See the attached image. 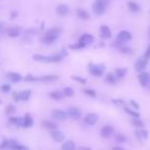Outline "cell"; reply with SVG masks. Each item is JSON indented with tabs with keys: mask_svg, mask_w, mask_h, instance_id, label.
<instances>
[{
	"mask_svg": "<svg viewBox=\"0 0 150 150\" xmlns=\"http://www.w3.org/2000/svg\"><path fill=\"white\" fill-rule=\"evenodd\" d=\"M61 33V30L59 28H52V29H49L45 35L42 37L41 41L45 44H52V42H54L57 40V38L59 37V34Z\"/></svg>",
	"mask_w": 150,
	"mask_h": 150,
	"instance_id": "6da1fadb",
	"label": "cell"
},
{
	"mask_svg": "<svg viewBox=\"0 0 150 150\" xmlns=\"http://www.w3.org/2000/svg\"><path fill=\"white\" fill-rule=\"evenodd\" d=\"M33 59L37 62L41 63H58L62 61L63 56L62 54H54V56H43V54H34Z\"/></svg>",
	"mask_w": 150,
	"mask_h": 150,
	"instance_id": "7a4b0ae2",
	"label": "cell"
},
{
	"mask_svg": "<svg viewBox=\"0 0 150 150\" xmlns=\"http://www.w3.org/2000/svg\"><path fill=\"white\" fill-rule=\"evenodd\" d=\"M89 69L91 75L100 77L105 71V65L104 64H89Z\"/></svg>",
	"mask_w": 150,
	"mask_h": 150,
	"instance_id": "3957f363",
	"label": "cell"
},
{
	"mask_svg": "<svg viewBox=\"0 0 150 150\" xmlns=\"http://www.w3.org/2000/svg\"><path fill=\"white\" fill-rule=\"evenodd\" d=\"M106 7H107V4H105V3H104L103 1H101V0H97L96 2L93 4V12L98 15H103L106 10Z\"/></svg>",
	"mask_w": 150,
	"mask_h": 150,
	"instance_id": "277c9868",
	"label": "cell"
},
{
	"mask_svg": "<svg viewBox=\"0 0 150 150\" xmlns=\"http://www.w3.org/2000/svg\"><path fill=\"white\" fill-rule=\"evenodd\" d=\"M93 36L91 34H89V33H85V34H83L82 36L79 38V45L81 46V48L82 47H85L86 45H89L91 43H93Z\"/></svg>",
	"mask_w": 150,
	"mask_h": 150,
	"instance_id": "5b68a950",
	"label": "cell"
},
{
	"mask_svg": "<svg viewBox=\"0 0 150 150\" xmlns=\"http://www.w3.org/2000/svg\"><path fill=\"white\" fill-rule=\"evenodd\" d=\"M147 62H148V59L144 56L143 58H140V59L137 61V63H136L135 65V68H136V71L137 72H142L145 70L146 66H147Z\"/></svg>",
	"mask_w": 150,
	"mask_h": 150,
	"instance_id": "8992f818",
	"label": "cell"
},
{
	"mask_svg": "<svg viewBox=\"0 0 150 150\" xmlns=\"http://www.w3.org/2000/svg\"><path fill=\"white\" fill-rule=\"evenodd\" d=\"M67 115L69 116L70 118H72V119H74V120H77V119H79L81 117V112L79 109L75 108V107H71L67 111Z\"/></svg>",
	"mask_w": 150,
	"mask_h": 150,
	"instance_id": "52a82bcc",
	"label": "cell"
},
{
	"mask_svg": "<svg viewBox=\"0 0 150 150\" xmlns=\"http://www.w3.org/2000/svg\"><path fill=\"white\" fill-rule=\"evenodd\" d=\"M99 120V116L96 113H89L87 115L84 117V122L89 126H93L96 124Z\"/></svg>",
	"mask_w": 150,
	"mask_h": 150,
	"instance_id": "ba28073f",
	"label": "cell"
},
{
	"mask_svg": "<svg viewBox=\"0 0 150 150\" xmlns=\"http://www.w3.org/2000/svg\"><path fill=\"white\" fill-rule=\"evenodd\" d=\"M132 39V34L126 30H122L117 34V40L119 42H126Z\"/></svg>",
	"mask_w": 150,
	"mask_h": 150,
	"instance_id": "9c48e42d",
	"label": "cell"
},
{
	"mask_svg": "<svg viewBox=\"0 0 150 150\" xmlns=\"http://www.w3.org/2000/svg\"><path fill=\"white\" fill-rule=\"evenodd\" d=\"M138 79H139V82H140V84L142 86H147V84L149 83V79H150V76L149 74L147 73V72H140L139 73V76H138Z\"/></svg>",
	"mask_w": 150,
	"mask_h": 150,
	"instance_id": "30bf717a",
	"label": "cell"
},
{
	"mask_svg": "<svg viewBox=\"0 0 150 150\" xmlns=\"http://www.w3.org/2000/svg\"><path fill=\"white\" fill-rule=\"evenodd\" d=\"M113 132H114V128L111 126H103L101 130V136L103 138L108 139L112 136Z\"/></svg>",
	"mask_w": 150,
	"mask_h": 150,
	"instance_id": "8fae6325",
	"label": "cell"
},
{
	"mask_svg": "<svg viewBox=\"0 0 150 150\" xmlns=\"http://www.w3.org/2000/svg\"><path fill=\"white\" fill-rule=\"evenodd\" d=\"M52 117L54 118V119H57V120H65V119H67V117H68V115H67V113L65 112V111L63 110H54L52 111Z\"/></svg>",
	"mask_w": 150,
	"mask_h": 150,
	"instance_id": "7c38bea8",
	"label": "cell"
},
{
	"mask_svg": "<svg viewBox=\"0 0 150 150\" xmlns=\"http://www.w3.org/2000/svg\"><path fill=\"white\" fill-rule=\"evenodd\" d=\"M100 34H101V37L104 38V39H109V38H111V30L109 29L108 26L103 25L100 28Z\"/></svg>",
	"mask_w": 150,
	"mask_h": 150,
	"instance_id": "4fadbf2b",
	"label": "cell"
},
{
	"mask_svg": "<svg viewBox=\"0 0 150 150\" xmlns=\"http://www.w3.org/2000/svg\"><path fill=\"white\" fill-rule=\"evenodd\" d=\"M50 137L54 139V141H57V142H62V141L64 140L65 138V135L62 132H59V130H52L50 132Z\"/></svg>",
	"mask_w": 150,
	"mask_h": 150,
	"instance_id": "5bb4252c",
	"label": "cell"
},
{
	"mask_svg": "<svg viewBox=\"0 0 150 150\" xmlns=\"http://www.w3.org/2000/svg\"><path fill=\"white\" fill-rule=\"evenodd\" d=\"M57 13L61 17H66L69 13V7L66 4H60L57 7Z\"/></svg>",
	"mask_w": 150,
	"mask_h": 150,
	"instance_id": "9a60e30c",
	"label": "cell"
},
{
	"mask_svg": "<svg viewBox=\"0 0 150 150\" xmlns=\"http://www.w3.org/2000/svg\"><path fill=\"white\" fill-rule=\"evenodd\" d=\"M6 76L9 80L13 81V82H19L23 79V76L20 73H17V72H8L6 74Z\"/></svg>",
	"mask_w": 150,
	"mask_h": 150,
	"instance_id": "2e32d148",
	"label": "cell"
},
{
	"mask_svg": "<svg viewBox=\"0 0 150 150\" xmlns=\"http://www.w3.org/2000/svg\"><path fill=\"white\" fill-rule=\"evenodd\" d=\"M20 33H21V29L17 27H11V28H8V29L6 30V34H7V36L12 37V38L17 37L20 35Z\"/></svg>",
	"mask_w": 150,
	"mask_h": 150,
	"instance_id": "e0dca14e",
	"label": "cell"
},
{
	"mask_svg": "<svg viewBox=\"0 0 150 150\" xmlns=\"http://www.w3.org/2000/svg\"><path fill=\"white\" fill-rule=\"evenodd\" d=\"M33 126V118L31 117L30 114H26L25 117L23 118V126L24 128H31Z\"/></svg>",
	"mask_w": 150,
	"mask_h": 150,
	"instance_id": "ac0fdd59",
	"label": "cell"
},
{
	"mask_svg": "<svg viewBox=\"0 0 150 150\" xmlns=\"http://www.w3.org/2000/svg\"><path fill=\"white\" fill-rule=\"evenodd\" d=\"M77 15H78L79 19H81V20H89V17H91L89 12L86 11V10L82 9V8L77 9Z\"/></svg>",
	"mask_w": 150,
	"mask_h": 150,
	"instance_id": "d6986e66",
	"label": "cell"
},
{
	"mask_svg": "<svg viewBox=\"0 0 150 150\" xmlns=\"http://www.w3.org/2000/svg\"><path fill=\"white\" fill-rule=\"evenodd\" d=\"M49 97L54 100H62L64 98V93H61L60 91H52L49 93Z\"/></svg>",
	"mask_w": 150,
	"mask_h": 150,
	"instance_id": "ffe728a7",
	"label": "cell"
},
{
	"mask_svg": "<svg viewBox=\"0 0 150 150\" xmlns=\"http://www.w3.org/2000/svg\"><path fill=\"white\" fill-rule=\"evenodd\" d=\"M42 126H44L45 128H48V130H57L58 128V124L54 122H52V121H48V120H45L42 122Z\"/></svg>",
	"mask_w": 150,
	"mask_h": 150,
	"instance_id": "44dd1931",
	"label": "cell"
},
{
	"mask_svg": "<svg viewBox=\"0 0 150 150\" xmlns=\"http://www.w3.org/2000/svg\"><path fill=\"white\" fill-rule=\"evenodd\" d=\"M19 95H20L21 101H28L31 97V91H23L19 93Z\"/></svg>",
	"mask_w": 150,
	"mask_h": 150,
	"instance_id": "7402d4cb",
	"label": "cell"
},
{
	"mask_svg": "<svg viewBox=\"0 0 150 150\" xmlns=\"http://www.w3.org/2000/svg\"><path fill=\"white\" fill-rule=\"evenodd\" d=\"M128 72V70L126 69V68H118V69L115 70V76L117 79H120L122 78L124 75H126V73Z\"/></svg>",
	"mask_w": 150,
	"mask_h": 150,
	"instance_id": "603a6c76",
	"label": "cell"
},
{
	"mask_svg": "<svg viewBox=\"0 0 150 150\" xmlns=\"http://www.w3.org/2000/svg\"><path fill=\"white\" fill-rule=\"evenodd\" d=\"M62 148L64 150H74L75 149V144H74L73 141H67L63 144Z\"/></svg>",
	"mask_w": 150,
	"mask_h": 150,
	"instance_id": "cb8c5ba5",
	"label": "cell"
},
{
	"mask_svg": "<svg viewBox=\"0 0 150 150\" xmlns=\"http://www.w3.org/2000/svg\"><path fill=\"white\" fill-rule=\"evenodd\" d=\"M128 6L133 12H138L139 10H140V6H139V5L137 4L136 2H134V1H128Z\"/></svg>",
	"mask_w": 150,
	"mask_h": 150,
	"instance_id": "d4e9b609",
	"label": "cell"
},
{
	"mask_svg": "<svg viewBox=\"0 0 150 150\" xmlns=\"http://www.w3.org/2000/svg\"><path fill=\"white\" fill-rule=\"evenodd\" d=\"M58 76L56 75H44V76H41L38 78V80H42V81H54L57 80Z\"/></svg>",
	"mask_w": 150,
	"mask_h": 150,
	"instance_id": "484cf974",
	"label": "cell"
},
{
	"mask_svg": "<svg viewBox=\"0 0 150 150\" xmlns=\"http://www.w3.org/2000/svg\"><path fill=\"white\" fill-rule=\"evenodd\" d=\"M130 122L135 126H139V128H143V126H144V122H143L142 120H140L139 117H134L133 119L130 120Z\"/></svg>",
	"mask_w": 150,
	"mask_h": 150,
	"instance_id": "4316f807",
	"label": "cell"
},
{
	"mask_svg": "<svg viewBox=\"0 0 150 150\" xmlns=\"http://www.w3.org/2000/svg\"><path fill=\"white\" fill-rule=\"evenodd\" d=\"M106 81L110 84H115L116 81H117V78H116V76H114L113 74L109 73L107 74V76H106Z\"/></svg>",
	"mask_w": 150,
	"mask_h": 150,
	"instance_id": "83f0119b",
	"label": "cell"
},
{
	"mask_svg": "<svg viewBox=\"0 0 150 150\" xmlns=\"http://www.w3.org/2000/svg\"><path fill=\"white\" fill-rule=\"evenodd\" d=\"M9 122L17 124V126H23V118L21 117H10Z\"/></svg>",
	"mask_w": 150,
	"mask_h": 150,
	"instance_id": "f1b7e54d",
	"label": "cell"
},
{
	"mask_svg": "<svg viewBox=\"0 0 150 150\" xmlns=\"http://www.w3.org/2000/svg\"><path fill=\"white\" fill-rule=\"evenodd\" d=\"M63 93H64V96H66V97H73L74 96V89H72V87H69V86L65 87Z\"/></svg>",
	"mask_w": 150,
	"mask_h": 150,
	"instance_id": "f546056e",
	"label": "cell"
},
{
	"mask_svg": "<svg viewBox=\"0 0 150 150\" xmlns=\"http://www.w3.org/2000/svg\"><path fill=\"white\" fill-rule=\"evenodd\" d=\"M124 111H126V112H128V113L130 114V115L133 116V117H140V114H139L137 111L132 110V109L128 108V107H126V108H124Z\"/></svg>",
	"mask_w": 150,
	"mask_h": 150,
	"instance_id": "4dcf8cb0",
	"label": "cell"
},
{
	"mask_svg": "<svg viewBox=\"0 0 150 150\" xmlns=\"http://www.w3.org/2000/svg\"><path fill=\"white\" fill-rule=\"evenodd\" d=\"M137 136H138L139 138H142V139H147L148 138V133H147V130H139V132H137Z\"/></svg>",
	"mask_w": 150,
	"mask_h": 150,
	"instance_id": "1f68e13d",
	"label": "cell"
},
{
	"mask_svg": "<svg viewBox=\"0 0 150 150\" xmlns=\"http://www.w3.org/2000/svg\"><path fill=\"white\" fill-rule=\"evenodd\" d=\"M115 140L117 141V142L126 143V136H123L122 134H116Z\"/></svg>",
	"mask_w": 150,
	"mask_h": 150,
	"instance_id": "d6a6232c",
	"label": "cell"
},
{
	"mask_svg": "<svg viewBox=\"0 0 150 150\" xmlns=\"http://www.w3.org/2000/svg\"><path fill=\"white\" fill-rule=\"evenodd\" d=\"M15 112V107L13 105H8L6 107V109H5V113L7 114V115H11Z\"/></svg>",
	"mask_w": 150,
	"mask_h": 150,
	"instance_id": "836d02e7",
	"label": "cell"
},
{
	"mask_svg": "<svg viewBox=\"0 0 150 150\" xmlns=\"http://www.w3.org/2000/svg\"><path fill=\"white\" fill-rule=\"evenodd\" d=\"M83 93H85V95H87V96L91 97V98H95V97L97 96L96 91H93V89H83Z\"/></svg>",
	"mask_w": 150,
	"mask_h": 150,
	"instance_id": "e575fe53",
	"label": "cell"
},
{
	"mask_svg": "<svg viewBox=\"0 0 150 150\" xmlns=\"http://www.w3.org/2000/svg\"><path fill=\"white\" fill-rule=\"evenodd\" d=\"M71 78L73 79V80H75V81H78V82H80V83H82V84L86 83V80H85V79L81 78V77H79V76H72Z\"/></svg>",
	"mask_w": 150,
	"mask_h": 150,
	"instance_id": "d590c367",
	"label": "cell"
},
{
	"mask_svg": "<svg viewBox=\"0 0 150 150\" xmlns=\"http://www.w3.org/2000/svg\"><path fill=\"white\" fill-rule=\"evenodd\" d=\"M1 91H2L3 93H8V91H10V85L9 84H2V85H1Z\"/></svg>",
	"mask_w": 150,
	"mask_h": 150,
	"instance_id": "8d00e7d4",
	"label": "cell"
},
{
	"mask_svg": "<svg viewBox=\"0 0 150 150\" xmlns=\"http://www.w3.org/2000/svg\"><path fill=\"white\" fill-rule=\"evenodd\" d=\"M12 149H27V147L26 146H23V145H20V144H17V142L13 144V145L11 146Z\"/></svg>",
	"mask_w": 150,
	"mask_h": 150,
	"instance_id": "74e56055",
	"label": "cell"
},
{
	"mask_svg": "<svg viewBox=\"0 0 150 150\" xmlns=\"http://www.w3.org/2000/svg\"><path fill=\"white\" fill-rule=\"evenodd\" d=\"M120 50L123 54H130L132 52V48H130V47H120Z\"/></svg>",
	"mask_w": 150,
	"mask_h": 150,
	"instance_id": "f35d334b",
	"label": "cell"
},
{
	"mask_svg": "<svg viewBox=\"0 0 150 150\" xmlns=\"http://www.w3.org/2000/svg\"><path fill=\"white\" fill-rule=\"evenodd\" d=\"M12 97H13V99H15V101H17V102L21 101L20 100V95H19L17 91H15V93H12Z\"/></svg>",
	"mask_w": 150,
	"mask_h": 150,
	"instance_id": "ab89813d",
	"label": "cell"
},
{
	"mask_svg": "<svg viewBox=\"0 0 150 150\" xmlns=\"http://www.w3.org/2000/svg\"><path fill=\"white\" fill-rule=\"evenodd\" d=\"M130 105L133 106L134 108L136 109V110H138V109L140 108V106H139L138 104L136 103V102H134V100H130Z\"/></svg>",
	"mask_w": 150,
	"mask_h": 150,
	"instance_id": "60d3db41",
	"label": "cell"
},
{
	"mask_svg": "<svg viewBox=\"0 0 150 150\" xmlns=\"http://www.w3.org/2000/svg\"><path fill=\"white\" fill-rule=\"evenodd\" d=\"M113 102L116 104V105H118V106L123 105V101H121V100H113Z\"/></svg>",
	"mask_w": 150,
	"mask_h": 150,
	"instance_id": "b9f144b4",
	"label": "cell"
},
{
	"mask_svg": "<svg viewBox=\"0 0 150 150\" xmlns=\"http://www.w3.org/2000/svg\"><path fill=\"white\" fill-rule=\"evenodd\" d=\"M145 57L147 58V59H149L150 58V46L147 48V52H146V54H145Z\"/></svg>",
	"mask_w": 150,
	"mask_h": 150,
	"instance_id": "7bdbcfd3",
	"label": "cell"
},
{
	"mask_svg": "<svg viewBox=\"0 0 150 150\" xmlns=\"http://www.w3.org/2000/svg\"><path fill=\"white\" fill-rule=\"evenodd\" d=\"M3 29V24L2 23H0V34H1V31H2Z\"/></svg>",
	"mask_w": 150,
	"mask_h": 150,
	"instance_id": "ee69618b",
	"label": "cell"
},
{
	"mask_svg": "<svg viewBox=\"0 0 150 150\" xmlns=\"http://www.w3.org/2000/svg\"><path fill=\"white\" fill-rule=\"evenodd\" d=\"M113 149H122L121 147H113Z\"/></svg>",
	"mask_w": 150,
	"mask_h": 150,
	"instance_id": "f6af8a7d",
	"label": "cell"
},
{
	"mask_svg": "<svg viewBox=\"0 0 150 150\" xmlns=\"http://www.w3.org/2000/svg\"><path fill=\"white\" fill-rule=\"evenodd\" d=\"M80 149H89V148H87V147H80Z\"/></svg>",
	"mask_w": 150,
	"mask_h": 150,
	"instance_id": "bcb514c9",
	"label": "cell"
}]
</instances>
